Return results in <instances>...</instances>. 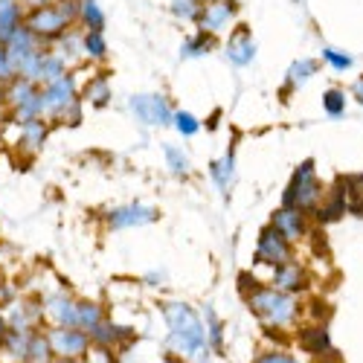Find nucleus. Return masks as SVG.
<instances>
[{"mask_svg": "<svg viewBox=\"0 0 363 363\" xmlns=\"http://www.w3.org/2000/svg\"><path fill=\"white\" fill-rule=\"evenodd\" d=\"M41 102H44V113H52V116H65V111L76 102V82L73 76H62V79H55L44 87V94H41Z\"/></svg>", "mask_w": 363, "mask_h": 363, "instance_id": "7", "label": "nucleus"}, {"mask_svg": "<svg viewBox=\"0 0 363 363\" xmlns=\"http://www.w3.org/2000/svg\"><path fill=\"white\" fill-rule=\"evenodd\" d=\"M323 108H325L328 116H343V111H346V96H343V90H337V87L325 90V94H323Z\"/></svg>", "mask_w": 363, "mask_h": 363, "instance_id": "26", "label": "nucleus"}, {"mask_svg": "<svg viewBox=\"0 0 363 363\" xmlns=\"http://www.w3.org/2000/svg\"><path fill=\"white\" fill-rule=\"evenodd\" d=\"M256 262H267L274 267L291 262V241L282 233H277L274 227L262 230V235L256 241Z\"/></svg>", "mask_w": 363, "mask_h": 363, "instance_id": "8", "label": "nucleus"}, {"mask_svg": "<svg viewBox=\"0 0 363 363\" xmlns=\"http://www.w3.org/2000/svg\"><path fill=\"white\" fill-rule=\"evenodd\" d=\"M201 0H174L172 4V15L180 18V21H195L198 12H201Z\"/></svg>", "mask_w": 363, "mask_h": 363, "instance_id": "27", "label": "nucleus"}, {"mask_svg": "<svg viewBox=\"0 0 363 363\" xmlns=\"http://www.w3.org/2000/svg\"><path fill=\"white\" fill-rule=\"evenodd\" d=\"M87 335H90V337H96V340L105 346V343H116L119 337H125L128 331H123L119 325H113V323H105V320H102L99 325H94V328H90Z\"/></svg>", "mask_w": 363, "mask_h": 363, "instance_id": "22", "label": "nucleus"}, {"mask_svg": "<svg viewBox=\"0 0 363 363\" xmlns=\"http://www.w3.org/2000/svg\"><path fill=\"white\" fill-rule=\"evenodd\" d=\"M346 209H349V192H346V186L337 180V186L331 189L328 201H325L323 206H317L314 216H317L323 224H331V221H340V218L346 216Z\"/></svg>", "mask_w": 363, "mask_h": 363, "instance_id": "14", "label": "nucleus"}, {"mask_svg": "<svg viewBox=\"0 0 363 363\" xmlns=\"http://www.w3.org/2000/svg\"><path fill=\"white\" fill-rule=\"evenodd\" d=\"M6 65H9V73H15V76H21V70H23V65H26V58L33 55L38 47H35V35L29 33L26 26H18L15 33L9 35V41H6Z\"/></svg>", "mask_w": 363, "mask_h": 363, "instance_id": "10", "label": "nucleus"}, {"mask_svg": "<svg viewBox=\"0 0 363 363\" xmlns=\"http://www.w3.org/2000/svg\"><path fill=\"white\" fill-rule=\"evenodd\" d=\"M99 323H102V308L99 306H94V302H76V328L90 331Z\"/></svg>", "mask_w": 363, "mask_h": 363, "instance_id": "19", "label": "nucleus"}, {"mask_svg": "<svg viewBox=\"0 0 363 363\" xmlns=\"http://www.w3.org/2000/svg\"><path fill=\"white\" fill-rule=\"evenodd\" d=\"M227 55H230V62L238 65V67H247L256 58V41H253V35L247 33V29H238V33L227 41Z\"/></svg>", "mask_w": 363, "mask_h": 363, "instance_id": "15", "label": "nucleus"}, {"mask_svg": "<svg viewBox=\"0 0 363 363\" xmlns=\"http://www.w3.org/2000/svg\"><path fill=\"white\" fill-rule=\"evenodd\" d=\"M33 9H41V6H52V4H58V0H26Z\"/></svg>", "mask_w": 363, "mask_h": 363, "instance_id": "37", "label": "nucleus"}, {"mask_svg": "<svg viewBox=\"0 0 363 363\" xmlns=\"http://www.w3.org/2000/svg\"><path fill=\"white\" fill-rule=\"evenodd\" d=\"M131 113L145 125H169L174 119V111L169 108V102L160 94H140L128 99Z\"/></svg>", "mask_w": 363, "mask_h": 363, "instance_id": "5", "label": "nucleus"}, {"mask_svg": "<svg viewBox=\"0 0 363 363\" xmlns=\"http://www.w3.org/2000/svg\"><path fill=\"white\" fill-rule=\"evenodd\" d=\"M270 227H274L277 233H282L288 241H299L302 235L308 233V227H306V216H302V209H291V206L277 209L274 218H270Z\"/></svg>", "mask_w": 363, "mask_h": 363, "instance_id": "13", "label": "nucleus"}, {"mask_svg": "<svg viewBox=\"0 0 363 363\" xmlns=\"http://www.w3.org/2000/svg\"><path fill=\"white\" fill-rule=\"evenodd\" d=\"M84 96H87V102H90V105H96V108L108 105V99H111V87H108V79H94V82L87 84Z\"/></svg>", "mask_w": 363, "mask_h": 363, "instance_id": "23", "label": "nucleus"}, {"mask_svg": "<svg viewBox=\"0 0 363 363\" xmlns=\"http://www.w3.org/2000/svg\"><path fill=\"white\" fill-rule=\"evenodd\" d=\"M108 227L111 230H125V227H143L157 221V209L155 206H143V203H131V206H119L108 213Z\"/></svg>", "mask_w": 363, "mask_h": 363, "instance_id": "11", "label": "nucleus"}, {"mask_svg": "<svg viewBox=\"0 0 363 363\" xmlns=\"http://www.w3.org/2000/svg\"><path fill=\"white\" fill-rule=\"evenodd\" d=\"M84 55H90V58H105L108 55L105 35L96 33V29H87V33H84Z\"/></svg>", "mask_w": 363, "mask_h": 363, "instance_id": "24", "label": "nucleus"}, {"mask_svg": "<svg viewBox=\"0 0 363 363\" xmlns=\"http://www.w3.org/2000/svg\"><path fill=\"white\" fill-rule=\"evenodd\" d=\"M58 55H62L65 62H73V58L84 55V35L65 33L62 38H58Z\"/></svg>", "mask_w": 363, "mask_h": 363, "instance_id": "21", "label": "nucleus"}, {"mask_svg": "<svg viewBox=\"0 0 363 363\" xmlns=\"http://www.w3.org/2000/svg\"><path fill=\"white\" fill-rule=\"evenodd\" d=\"M44 137H47L44 123H38V119H33V123H23V140H26L29 148H41Z\"/></svg>", "mask_w": 363, "mask_h": 363, "instance_id": "29", "label": "nucleus"}, {"mask_svg": "<svg viewBox=\"0 0 363 363\" xmlns=\"http://www.w3.org/2000/svg\"><path fill=\"white\" fill-rule=\"evenodd\" d=\"M317 201H320V180L314 160L299 163V169L291 177V186L285 189V206L302 209V213H317Z\"/></svg>", "mask_w": 363, "mask_h": 363, "instance_id": "3", "label": "nucleus"}, {"mask_svg": "<svg viewBox=\"0 0 363 363\" xmlns=\"http://www.w3.org/2000/svg\"><path fill=\"white\" fill-rule=\"evenodd\" d=\"M172 123L177 125V131L184 134V137H192V134H198V128H201V123H198V119H195L189 111H177Z\"/></svg>", "mask_w": 363, "mask_h": 363, "instance_id": "30", "label": "nucleus"}, {"mask_svg": "<svg viewBox=\"0 0 363 363\" xmlns=\"http://www.w3.org/2000/svg\"><path fill=\"white\" fill-rule=\"evenodd\" d=\"M317 73V62H311V58H302V62H294L291 70H288V87H302L311 76Z\"/></svg>", "mask_w": 363, "mask_h": 363, "instance_id": "20", "label": "nucleus"}, {"mask_svg": "<svg viewBox=\"0 0 363 363\" xmlns=\"http://www.w3.org/2000/svg\"><path fill=\"white\" fill-rule=\"evenodd\" d=\"M209 47H213V35H206V33H198L195 38H189L184 44V55L186 58H195V55H206Z\"/></svg>", "mask_w": 363, "mask_h": 363, "instance_id": "28", "label": "nucleus"}, {"mask_svg": "<svg viewBox=\"0 0 363 363\" xmlns=\"http://www.w3.org/2000/svg\"><path fill=\"white\" fill-rule=\"evenodd\" d=\"M166 157H169V169H172V172H177V174H186V172H189L186 155H184V151H177L174 145L166 148Z\"/></svg>", "mask_w": 363, "mask_h": 363, "instance_id": "33", "label": "nucleus"}, {"mask_svg": "<svg viewBox=\"0 0 363 363\" xmlns=\"http://www.w3.org/2000/svg\"><path fill=\"white\" fill-rule=\"evenodd\" d=\"M50 346H52V354H62L65 360L70 357H79L87 352V335H84V328H67V325H58L50 331Z\"/></svg>", "mask_w": 363, "mask_h": 363, "instance_id": "9", "label": "nucleus"}, {"mask_svg": "<svg viewBox=\"0 0 363 363\" xmlns=\"http://www.w3.org/2000/svg\"><path fill=\"white\" fill-rule=\"evenodd\" d=\"M0 76H12L9 73V65H6V50L0 47Z\"/></svg>", "mask_w": 363, "mask_h": 363, "instance_id": "36", "label": "nucleus"}, {"mask_svg": "<svg viewBox=\"0 0 363 363\" xmlns=\"http://www.w3.org/2000/svg\"><path fill=\"white\" fill-rule=\"evenodd\" d=\"M235 18V4L233 0H206L201 6L195 23H198V33H206V35H221L224 29L233 23Z\"/></svg>", "mask_w": 363, "mask_h": 363, "instance_id": "6", "label": "nucleus"}, {"mask_svg": "<svg viewBox=\"0 0 363 363\" xmlns=\"http://www.w3.org/2000/svg\"><path fill=\"white\" fill-rule=\"evenodd\" d=\"M70 23H73V21H70L62 9H58V4L33 9V12L23 18V26H26L33 35H41V38H62V35L67 33Z\"/></svg>", "mask_w": 363, "mask_h": 363, "instance_id": "4", "label": "nucleus"}, {"mask_svg": "<svg viewBox=\"0 0 363 363\" xmlns=\"http://www.w3.org/2000/svg\"><path fill=\"white\" fill-rule=\"evenodd\" d=\"M213 177H216V184L221 189L230 184V177H233V155H227L224 160H216L213 163Z\"/></svg>", "mask_w": 363, "mask_h": 363, "instance_id": "32", "label": "nucleus"}, {"mask_svg": "<svg viewBox=\"0 0 363 363\" xmlns=\"http://www.w3.org/2000/svg\"><path fill=\"white\" fill-rule=\"evenodd\" d=\"M79 21L87 29H96V33H102V29H105V12H102V6L96 4V0H82Z\"/></svg>", "mask_w": 363, "mask_h": 363, "instance_id": "18", "label": "nucleus"}, {"mask_svg": "<svg viewBox=\"0 0 363 363\" xmlns=\"http://www.w3.org/2000/svg\"><path fill=\"white\" fill-rule=\"evenodd\" d=\"M256 363H299V360H294V357H288V354H262Z\"/></svg>", "mask_w": 363, "mask_h": 363, "instance_id": "35", "label": "nucleus"}, {"mask_svg": "<svg viewBox=\"0 0 363 363\" xmlns=\"http://www.w3.org/2000/svg\"><path fill=\"white\" fill-rule=\"evenodd\" d=\"M163 314H166V323L172 331V340L177 343V352L186 357L201 354V349L206 343V328L198 320V314L189 306H184V302H166Z\"/></svg>", "mask_w": 363, "mask_h": 363, "instance_id": "1", "label": "nucleus"}, {"mask_svg": "<svg viewBox=\"0 0 363 363\" xmlns=\"http://www.w3.org/2000/svg\"><path fill=\"white\" fill-rule=\"evenodd\" d=\"M323 58L331 65V70H337V73H343V70H349L354 62H352V55H346V52H337V50H331V47H325L323 50Z\"/></svg>", "mask_w": 363, "mask_h": 363, "instance_id": "31", "label": "nucleus"}, {"mask_svg": "<svg viewBox=\"0 0 363 363\" xmlns=\"http://www.w3.org/2000/svg\"><path fill=\"white\" fill-rule=\"evenodd\" d=\"M50 354H52L50 340H44V337H29V346H26L29 363H50Z\"/></svg>", "mask_w": 363, "mask_h": 363, "instance_id": "25", "label": "nucleus"}, {"mask_svg": "<svg viewBox=\"0 0 363 363\" xmlns=\"http://www.w3.org/2000/svg\"><path fill=\"white\" fill-rule=\"evenodd\" d=\"M47 314H50L58 325L76 328V302L67 299V296H52V299L47 302Z\"/></svg>", "mask_w": 363, "mask_h": 363, "instance_id": "17", "label": "nucleus"}, {"mask_svg": "<svg viewBox=\"0 0 363 363\" xmlns=\"http://www.w3.org/2000/svg\"><path fill=\"white\" fill-rule=\"evenodd\" d=\"M299 346L306 349V352H311V354H328L331 352V340H328V331H325V325L323 323H317V325H306L299 331Z\"/></svg>", "mask_w": 363, "mask_h": 363, "instance_id": "16", "label": "nucleus"}, {"mask_svg": "<svg viewBox=\"0 0 363 363\" xmlns=\"http://www.w3.org/2000/svg\"><path fill=\"white\" fill-rule=\"evenodd\" d=\"M274 288L277 291H285V294H299V291H306L308 288V274H306V267L296 264V262H285V264H277L274 267Z\"/></svg>", "mask_w": 363, "mask_h": 363, "instance_id": "12", "label": "nucleus"}, {"mask_svg": "<svg viewBox=\"0 0 363 363\" xmlns=\"http://www.w3.org/2000/svg\"><path fill=\"white\" fill-rule=\"evenodd\" d=\"M247 302H250V311L270 328H288L299 317L296 296L277 288H256L247 294Z\"/></svg>", "mask_w": 363, "mask_h": 363, "instance_id": "2", "label": "nucleus"}, {"mask_svg": "<svg viewBox=\"0 0 363 363\" xmlns=\"http://www.w3.org/2000/svg\"><path fill=\"white\" fill-rule=\"evenodd\" d=\"M352 90H354V99H357V102H360V105H363V79H357V82H354V87H352Z\"/></svg>", "mask_w": 363, "mask_h": 363, "instance_id": "38", "label": "nucleus"}, {"mask_svg": "<svg viewBox=\"0 0 363 363\" xmlns=\"http://www.w3.org/2000/svg\"><path fill=\"white\" fill-rule=\"evenodd\" d=\"M206 317H209V335H213V346L218 349L221 346V323L216 320V314L209 311V308H206Z\"/></svg>", "mask_w": 363, "mask_h": 363, "instance_id": "34", "label": "nucleus"}]
</instances>
